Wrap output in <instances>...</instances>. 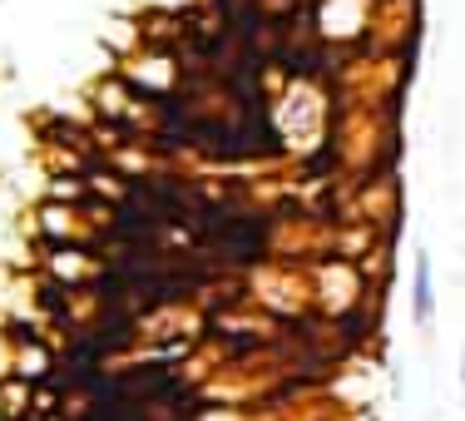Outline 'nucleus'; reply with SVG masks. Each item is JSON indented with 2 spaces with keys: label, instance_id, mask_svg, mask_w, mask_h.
Here are the masks:
<instances>
[{
  "label": "nucleus",
  "instance_id": "f03ea898",
  "mask_svg": "<svg viewBox=\"0 0 465 421\" xmlns=\"http://www.w3.org/2000/svg\"><path fill=\"white\" fill-rule=\"evenodd\" d=\"M460 392H465V347H460Z\"/></svg>",
  "mask_w": 465,
  "mask_h": 421
},
{
  "label": "nucleus",
  "instance_id": "f257e3e1",
  "mask_svg": "<svg viewBox=\"0 0 465 421\" xmlns=\"http://www.w3.org/2000/svg\"><path fill=\"white\" fill-rule=\"evenodd\" d=\"M411 323L416 332L436 327V283H430V253H416L411 263Z\"/></svg>",
  "mask_w": 465,
  "mask_h": 421
}]
</instances>
